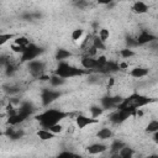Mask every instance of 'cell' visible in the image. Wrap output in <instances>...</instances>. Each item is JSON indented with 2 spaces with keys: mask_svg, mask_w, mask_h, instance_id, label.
Listing matches in <instances>:
<instances>
[{
  "mask_svg": "<svg viewBox=\"0 0 158 158\" xmlns=\"http://www.w3.org/2000/svg\"><path fill=\"white\" fill-rule=\"evenodd\" d=\"M153 100L146 95L138 94V93H133L130 96L122 99V101L117 105V109H122L126 111H130L133 116L136 115V111L138 109H142L144 106H147L148 104H151Z\"/></svg>",
  "mask_w": 158,
  "mask_h": 158,
  "instance_id": "1",
  "label": "cell"
},
{
  "mask_svg": "<svg viewBox=\"0 0 158 158\" xmlns=\"http://www.w3.org/2000/svg\"><path fill=\"white\" fill-rule=\"evenodd\" d=\"M68 116H69V112H67V111H63L60 109L49 107V109H46L44 111L35 115V118H36V121L40 122L41 127L47 128L51 125H54V123H58V122L63 121Z\"/></svg>",
  "mask_w": 158,
  "mask_h": 158,
  "instance_id": "2",
  "label": "cell"
},
{
  "mask_svg": "<svg viewBox=\"0 0 158 158\" xmlns=\"http://www.w3.org/2000/svg\"><path fill=\"white\" fill-rule=\"evenodd\" d=\"M53 73L64 79H69V78H75V77H83L90 72H88L84 68H78L75 65H72L65 60H60L58 62V65L56 67Z\"/></svg>",
  "mask_w": 158,
  "mask_h": 158,
  "instance_id": "3",
  "label": "cell"
},
{
  "mask_svg": "<svg viewBox=\"0 0 158 158\" xmlns=\"http://www.w3.org/2000/svg\"><path fill=\"white\" fill-rule=\"evenodd\" d=\"M43 53V48L37 46L36 43H32L30 42V44L25 48V51L21 53V58H20V62L21 63H27L32 59H36L40 54Z\"/></svg>",
  "mask_w": 158,
  "mask_h": 158,
  "instance_id": "4",
  "label": "cell"
},
{
  "mask_svg": "<svg viewBox=\"0 0 158 158\" xmlns=\"http://www.w3.org/2000/svg\"><path fill=\"white\" fill-rule=\"evenodd\" d=\"M62 96V93L56 89H49V88H43L41 90V102L42 106H49L53 104L57 99Z\"/></svg>",
  "mask_w": 158,
  "mask_h": 158,
  "instance_id": "5",
  "label": "cell"
},
{
  "mask_svg": "<svg viewBox=\"0 0 158 158\" xmlns=\"http://www.w3.org/2000/svg\"><path fill=\"white\" fill-rule=\"evenodd\" d=\"M27 69H28V72L32 77L40 78L46 72V63L43 60L36 58V59H32V60L27 62Z\"/></svg>",
  "mask_w": 158,
  "mask_h": 158,
  "instance_id": "6",
  "label": "cell"
},
{
  "mask_svg": "<svg viewBox=\"0 0 158 158\" xmlns=\"http://www.w3.org/2000/svg\"><path fill=\"white\" fill-rule=\"evenodd\" d=\"M131 116H133L130 111L122 110V109H114L112 112L109 115V121L115 123V125H121L122 122H125L126 120H128Z\"/></svg>",
  "mask_w": 158,
  "mask_h": 158,
  "instance_id": "7",
  "label": "cell"
},
{
  "mask_svg": "<svg viewBox=\"0 0 158 158\" xmlns=\"http://www.w3.org/2000/svg\"><path fill=\"white\" fill-rule=\"evenodd\" d=\"M122 96L120 95H106L100 99V106L104 110H114L122 101Z\"/></svg>",
  "mask_w": 158,
  "mask_h": 158,
  "instance_id": "8",
  "label": "cell"
},
{
  "mask_svg": "<svg viewBox=\"0 0 158 158\" xmlns=\"http://www.w3.org/2000/svg\"><path fill=\"white\" fill-rule=\"evenodd\" d=\"M98 122H99V118H94L91 116H86V115H83V114H79L75 117V126L79 130H84L86 126L95 125Z\"/></svg>",
  "mask_w": 158,
  "mask_h": 158,
  "instance_id": "9",
  "label": "cell"
},
{
  "mask_svg": "<svg viewBox=\"0 0 158 158\" xmlns=\"http://www.w3.org/2000/svg\"><path fill=\"white\" fill-rule=\"evenodd\" d=\"M136 40H137L138 46H144V44H149V43L154 42V41L157 40V36L153 35L152 32L147 31V30H142V31H139V33L136 36Z\"/></svg>",
  "mask_w": 158,
  "mask_h": 158,
  "instance_id": "10",
  "label": "cell"
},
{
  "mask_svg": "<svg viewBox=\"0 0 158 158\" xmlns=\"http://www.w3.org/2000/svg\"><path fill=\"white\" fill-rule=\"evenodd\" d=\"M4 136H6L7 138H10L12 141H17V139H20V138H22L25 136V132H23V130L16 128L15 126H9L4 131Z\"/></svg>",
  "mask_w": 158,
  "mask_h": 158,
  "instance_id": "11",
  "label": "cell"
},
{
  "mask_svg": "<svg viewBox=\"0 0 158 158\" xmlns=\"http://www.w3.org/2000/svg\"><path fill=\"white\" fill-rule=\"evenodd\" d=\"M81 68L86 69L88 72H95L96 70V57H90V56H83L80 59Z\"/></svg>",
  "mask_w": 158,
  "mask_h": 158,
  "instance_id": "12",
  "label": "cell"
},
{
  "mask_svg": "<svg viewBox=\"0 0 158 158\" xmlns=\"http://www.w3.org/2000/svg\"><path fill=\"white\" fill-rule=\"evenodd\" d=\"M131 10H132V12L136 14V15H143V14H147V12H148L149 5L146 4V2L142 1V0H137V1H135V2L132 4Z\"/></svg>",
  "mask_w": 158,
  "mask_h": 158,
  "instance_id": "13",
  "label": "cell"
},
{
  "mask_svg": "<svg viewBox=\"0 0 158 158\" xmlns=\"http://www.w3.org/2000/svg\"><path fill=\"white\" fill-rule=\"evenodd\" d=\"M148 73H149V69L146 67H135L128 72V75L132 78H136V79H141V78L147 77Z\"/></svg>",
  "mask_w": 158,
  "mask_h": 158,
  "instance_id": "14",
  "label": "cell"
},
{
  "mask_svg": "<svg viewBox=\"0 0 158 158\" xmlns=\"http://www.w3.org/2000/svg\"><path fill=\"white\" fill-rule=\"evenodd\" d=\"M86 151L89 154H100V153H104L107 151V146L104 144V143H91L86 147Z\"/></svg>",
  "mask_w": 158,
  "mask_h": 158,
  "instance_id": "15",
  "label": "cell"
},
{
  "mask_svg": "<svg viewBox=\"0 0 158 158\" xmlns=\"http://www.w3.org/2000/svg\"><path fill=\"white\" fill-rule=\"evenodd\" d=\"M26 120H27V117H26L25 115H22L21 112L16 111L14 115H10V116L7 117V123H9L10 126H17V125L25 122Z\"/></svg>",
  "mask_w": 158,
  "mask_h": 158,
  "instance_id": "16",
  "label": "cell"
},
{
  "mask_svg": "<svg viewBox=\"0 0 158 158\" xmlns=\"http://www.w3.org/2000/svg\"><path fill=\"white\" fill-rule=\"evenodd\" d=\"M36 136H37L41 141H51V139L56 138V135L52 133L48 128H44V127L37 130V131H36Z\"/></svg>",
  "mask_w": 158,
  "mask_h": 158,
  "instance_id": "17",
  "label": "cell"
},
{
  "mask_svg": "<svg viewBox=\"0 0 158 158\" xmlns=\"http://www.w3.org/2000/svg\"><path fill=\"white\" fill-rule=\"evenodd\" d=\"M48 81L52 85V88H59V86H62V85L65 84L67 79H64V78H62V77H59V75H57V74L53 73L52 75H49Z\"/></svg>",
  "mask_w": 158,
  "mask_h": 158,
  "instance_id": "18",
  "label": "cell"
},
{
  "mask_svg": "<svg viewBox=\"0 0 158 158\" xmlns=\"http://www.w3.org/2000/svg\"><path fill=\"white\" fill-rule=\"evenodd\" d=\"M69 57H72V52L68 51V49H65V48H58V49L56 51V54H54V58H56L58 62L65 60V59H68Z\"/></svg>",
  "mask_w": 158,
  "mask_h": 158,
  "instance_id": "19",
  "label": "cell"
},
{
  "mask_svg": "<svg viewBox=\"0 0 158 158\" xmlns=\"http://www.w3.org/2000/svg\"><path fill=\"white\" fill-rule=\"evenodd\" d=\"M112 131H111V128H109V127H101L98 132H96V137L99 138V139H102V141H105V139H110L111 137H112Z\"/></svg>",
  "mask_w": 158,
  "mask_h": 158,
  "instance_id": "20",
  "label": "cell"
},
{
  "mask_svg": "<svg viewBox=\"0 0 158 158\" xmlns=\"http://www.w3.org/2000/svg\"><path fill=\"white\" fill-rule=\"evenodd\" d=\"M125 144H126V143H125L123 141H121V139H115V141H112V143L110 144V154L117 157L118 151H120Z\"/></svg>",
  "mask_w": 158,
  "mask_h": 158,
  "instance_id": "21",
  "label": "cell"
},
{
  "mask_svg": "<svg viewBox=\"0 0 158 158\" xmlns=\"http://www.w3.org/2000/svg\"><path fill=\"white\" fill-rule=\"evenodd\" d=\"M120 70V67H118V63L115 62V60H107L104 69H102V73H115V72H118Z\"/></svg>",
  "mask_w": 158,
  "mask_h": 158,
  "instance_id": "22",
  "label": "cell"
},
{
  "mask_svg": "<svg viewBox=\"0 0 158 158\" xmlns=\"http://www.w3.org/2000/svg\"><path fill=\"white\" fill-rule=\"evenodd\" d=\"M133 154H135V151H133L131 147H128V146L125 144V146L118 151L117 157H121V158H131Z\"/></svg>",
  "mask_w": 158,
  "mask_h": 158,
  "instance_id": "23",
  "label": "cell"
},
{
  "mask_svg": "<svg viewBox=\"0 0 158 158\" xmlns=\"http://www.w3.org/2000/svg\"><path fill=\"white\" fill-rule=\"evenodd\" d=\"M118 54H120V57L123 58V59H130V58H132L133 56H136V52L133 51V48L126 47V48L120 49V51H118Z\"/></svg>",
  "mask_w": 158,
  "mask_h": 158,
  "instance_id": "24",
  "label": "cell"
},
{
  "mask_svg": "<svg viewBox=\"0 0 158 158\" xmlns=\"http://www.w3.org/2000/svg\"><path fill=\"white\" fill-rule=\"evenodd\" d=\"M91 46H94L98 51H104V49L106 48L105 42H104V41H101V40L99 38V36H98V35H95V36L93 37V40H91Z\"/></svg>",
  "mask_w": 158,
  "mask_h": 158,
  "instance_id": "25",
  "label": "cell"
},
{
  "mask_svg": "<svg viewBox=\"0 0 158 158\" xmlns=\"http://www.w3.org/2000/svg\"><path fill=\"white\" fill-rule=\"evenodd\" d=\"M89 111H90V116H91V117L99 118V117L104 114L105 110H104L101 106H99V105H94V106H91V107L89 109Z\"/></svg>",
  "mask_w": 158,
  "mask_h": 158,
  "instance_id": "26",
  "label": "cell"
},
{
  "mask_svg": "<svg viewBox=\"0 0 158 158\" xmlns=\"http://www.w3.org/2000/svg\"><path fill=\"white\" fill-rule=\"evenodd\" d=\"M70 37H72V41L73 42H79L84 37V30L83 28H75V30H73L72 33H70Z\"/></svg>",
  "mask_w": 158,
  "mask_h": 158,
  "instance_id": "27",
  "label": "cell"
},
{
  "mask_svg": "<svg viewBox=\"0 0 158 158\" xmlns=\"http://www.w3.org/2000/svg\"><path fill=\"white\" fill-rule=\"evenodd\" d=\"M157 131H158V120L153 118V120H151V121L148 122V125L146 126V132L149 133V135H152L153 132H157Z\"/></svg>",
  "mask_w": 158,
  "mask_h": 158,
  "instance_id": "28",
  "label": "cell"
},
{
  "mask_svg": "<svg viewBox=\"0 0 158 158\" xmlns=\"http://www.w3.org/2000/svg\"><path fill=\"white\" fill-rule=\"evenodd\" d=\"M16 37V35L14 33H9V32H0V46L6 44L10 40H14Z\"/></svg>",
  "mask_w": 158,
  "mask_h": 158,
  "instance_id": "29",
  "label": "cell"
},
{
  "mask_svg": "<svg viewBox=\"0 0 158 158\" xmlns=\"http://www.w3.org/2000/svg\"><path fill=\"white\" fill-rule=\"evenodd\" d=\"M14 43L17 44V46H22V47H26L30 44V40L26 37V36H16L14 38Z\"/></svg>",
  "mask_w": 158,
  "mask_h": 158,
  "instance_id": "30",
  "label": "cell"
},
{
  "mask_svg": "<svg viewBox=\"0 0 158 158\" xmlns=\"http://www.w3.org/2000/svg\"><path fill=\"white\" fill-rule=\"evenodd\" d=\"M52 133H54V135H58V133H62L63 132V130H64V126L60 123V122H58V123H54V125H51V126H48L47 127Z\"/></svg>",
  "mask_w": 158,
  "mask_h": 158,
  "instance_id": "31",
  "label": "cell"
},
{
  "mask_svg": "<svg viewBox=\"0 0 158 158\" xmlns=\"http://www.w3.org/2000/svg\"><path fill=\"white\" fill-rule=\"evenodd\" d=\"M4 91L9 95H15L17 93H20V88L17 85H5L4 86Z\"/></svg>",
  "mask_w": 158,
  "mask_h": 158,
  "instance_id": "32",
  "label": "cell"
},
{
  "mask_svg": "<svg viewBox=\"0 0 158 158\" xmlns=\"http://www.w3.org/2000/svg\"><path fill=\"white\" fill-rule=\"evenodd\" d=\"M16 72H17V68H16V65H15L14 63L10 62L7 65H5V74H6L7 77H12Z\"/></svg>",
  "mask_w": 158,
  "mask_h": 158,
  "instance_id": "33",
  "label": "cell"
},
{
  "mask_svg": "<svg viewBox=\"0 0 158 158\" xmlns=\"http://www.w3.org/2000/svg\"><path fill=\"white\" fill-rule=\"evenodd\" d=\"M98 36H99V38H100L101 41L106 42V41L110 38V31H109L107 28H100V31L98 32Z\"/></svg>",
  "mask_w": 158,
  "mask_h": 158,
  "instance_id": "34",
  "label": "cell"
},
{
  "mask_svg": "<svg viewBox=\"0 0 158 158\" xmlns=\"http://www.w3.org/2000/svg\"><path fill=\"white\" fill-rule=\"evenodd\" d=\"M125 42H126V46H127L128 48H136V47H138V43H137L136 37H131V36H128V37H126Z\"/></svg>",
  "mask_w": 158,
  "mask_h": 158,
  "instance_id": "35",
  "label": "cell"
},
{
  "mask_svg": "<svg viewBox=\"0 0 158 158\" xmlns=\"http://www.w3.org/2000/svg\"><path fill=\"white\" fill-rule=\"evenodd\" d=\"M26 47H27V46H26ZM26 47H22V46H17V44L12 43L10 48H11V51H12L14 53H19V54H21V53L25 51V48H26Z\"/></svg>",
  "mask_w": 158,
  "mask_h": 158,
  "instance_id": "36",
  "label": "cell"
},
{
  "mask_svg": "<svg viewBox=\"0 0 158 158\" xmlns=\"http://www.w3.org/2000/svg\"><path fill=\"white\" fill-rule=\"evenodd\" d=\"M10 62H11V60H10V58H9L7 56H0V65H1V67L7 65Z\"/></svg>",
  "mask_w": 158,
  "mask_h": 158,
  "instance_id": "37",
  "label": "cell"
},
{
  "mask_svg": "<svg viewBox=\"0 0 158 158\" xmlns=\"http://www.w3.org/2000/svg\"><path fill=\"white\" fill-rule=\"evenodd\" d=\"M58 156L59 157H74V156H77L74 152H70V151H63V152H60V153H58Z\"/></svg>",
  "mask_w": 158,
  "mask_h": 158,
  "instance_id": "38",
  "label": "cell"
},
{
  "mask_svg": "<svg viewBox=\"0 0 158 158\" xmlns=\"http://www.w3.org/2000/svg\"><path fill=\"white\" fill-rule=\"evenodd\" d=\"M86 5H88L86 0H75V6L79 9H84Z\"/></svg>",
  "mask_w": 158,
  "mask_h": 158,
  "instance_id": "39",
  "label": "cell"
},
{
  "mask_svg": "<svg viewBox=\"0 0 158 158\" xmlns=\"http://www.w3.org/2000/svg\"><path fill=\"white\" fill-rule=\"evenodd\" d=\"M96 2H98L99 5H102V6H107V5L112 4V2H115V0H96Z\"/></svg>",
  "mask_w": 158,
  "mask_h": 158,
  "instance_id": "40",
  "label": "cell"
},
{
  "mask_svg": "<svg viewBox=\"0 0 158 158\" xmlns=\"http://www.w3.org/2000/svg\"><path fill=\"white\" fill-rule=\"evenodd\" d=\"M152 138H153V142L154 143H158V131L152 133Z\"/></svg>",
  "mask_w": 158,
  "mask_h": 158,
  "instance_id": "41",
  "label": "cell"
},
{
  "mask_svg": "<svg viewBox=\"0 0 158 158\" xmlns=\"http://www.w3.org/2000/svg\"><path fill=\"white\" fill-rule=\"evenodd\" d=\"M1 136H4V132H2L1 130H0V137H1Z\"/></svg>",
  "mask_w": 158,
  "mask_h": 158,
  "instance_id": "42",
  "label": "cell"
}]
</instances>
